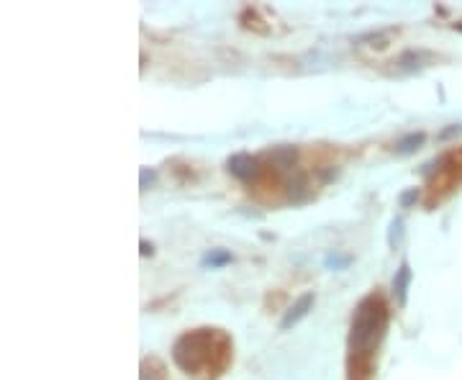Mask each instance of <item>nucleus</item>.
Returning a JSON list of instances; mask_svg holds the SVG:
<instances>
[{"label":"nucleus","instance_id":"nucleus-1","mask_svg":"<svg viewBox=\"0 0 462 380\" xmlns=\"http://www.w3.org/2000/svg\"><path fill=\"white\" fill-rule=\"evenodd\" d=\"M388 321V311L383 306V300L378 295H368L362 300L355 311L352 319V332H349V349L352 354H368L370 349L375 347L383 337Z\"/></svg>","mask_w":462,"mask_h":380},{"label":"nucleus","instance_id":"nucleus-2","mask_svg":"<svg viewBox=\"0 0 462 380\" xmlns=\"http://www.w3.org/2000/svg\"><path fill=\"white\" fill-rule=\"evenodd\" d=\"M226 170L234 175L236 180H244V183L257 180V178H260V173H262L260 160H257V157H252V154H234V157H229Z\"/></svg>","mask_w":462,"mask_h":380},{"label":"nucleus","instance_id":"nucleus-3","mask_svg":"<svg viewBox=\"0 0 462 380\" xmlns=\"http://www.w3.org/2000/svg\"><path fill=\"white\" fill-rule=\"evenodd\" d=\"M314 300H316V295L314 293H303L301 298L295 300L293 306L285 311V316H282V321H280V329L282 332H288L290 327H295L298 321H303L308 316V311L314 308Z\"/></svg>","mask_w":462,"mask_h":380},{"label":"nucleus","instance_id":"nucleus-4","mask_svg":"<svg viewBox=\"0 0 462 380\" xmlns=\"http://www.w3.org/2000/svg\"><path fill=\"white\" fill-rule=\"evenodd\" d=\"M411 265L409 262H403L398 270H395V278H393V295L398 300V306H406V295H409V286H411Z\"/></svg>","mask_w":462,"mask_h":380},{"label":"nucleus","instance_id":"nucleus-5","mask_svg":"<svg viewBox=\"0 0 462 380\" xmlns=\"http://www.w3.org/2000/svg\"><path fill=\"white\" fill-rule=\"evenodd\" d=\"M424 144V131H414V134H406L398 144H395V154H411Z\"/></svg>","mask_w":462,"mask_h":380},{"label":"nucleus","instance_id":"nucleus-6","mask_svg":"<svg viewBox=\"0 0 462 380\" xmlns=\"http://www.w3.org/2000/svg\"><path fill=\"white\" fill-rule=\"evenodd\" d=\"M231 260H234V257H231V252H226V249H211V252H208L206 257L201 260V265H203V267H211V270H216V267L229 265Z\"/></svg>","mask_w":462,"mask_h":380},{"label":"nucleus","instance_id":"nucleus-7","mask_svg":"<svg viewBox=\"0 0 462 380\" xmlns=\"http://www.w3.org/2000/svg\"><path fill=\"white\" fill-rule=\"evenodd\" d=\"M349 260H352V257H339V254H329L326 260H324V265H326V267H334V270H344V267L349 265Z\"/></svg>","mask_w":462,"mask_h":380},{"label":"nucleus","instance_id":"nucleus-8","mask_svg":"<svg viewBox=\"0 0 462 380\" xmlns=\"http://www.w3.org/2000/svg\"><path fill=\"white\" fill-rule=\"evenodd\" d=\"M416 198H419V193H416V188H414V190H406V193L401 195V206H403V208L411 206V203H414Z\"/></svg>","mask_w":462,"mask_h":380},{"label":"nucleus","instance_id":"nucleus-9","mask_svg":"<svg viewBox=\"0 0 462 380\" xmlns=\"http://www.w3.org/2000/svg\"><path fill=\"white\" fill-rule=\"evenodd\" d=\"M147 180L154 183V170H141V188H147Z\"/></svg>","mask_w":462,"mask_h":380},{"label":"nucleus","instance_id":"nucleus-10","mask_svg":"<svg viewBox=\"0 0 462 380\" xmlns=\"http://www.w3.org/2000/svg\"><path fill=\"white\" fill-rule=\"evenodd\" d=\"M455 134H462V126H452V129H447V131L439 134V139H447V136H455Z\"/></svg>","mask_w":462,"mask_h":380},{"label":"nucleus","instance_id":"nucleus-11","mask_svg":"<svg viewBox=\"0 0 462 380\" xmlns=\"http://www.w3.org/2000/svg\"><path fill=\"white\" fill-rule=\"evenodd\" d=\"M141 254H152V244H147V241H141Z\"/></svg>","mask_w":462,"mask_h":380}]
</instances>
